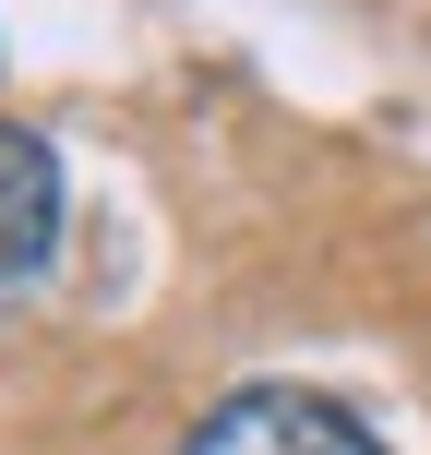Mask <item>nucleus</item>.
<instances>
[{"mask_svg":"<svg viewBox=\"0 0 431 455\" xmlns=\"http://www.w3.org/2000/svg\"><path fill=\"white\" fill-rule=\"evenodd\" d=\"M180 455H384L360 432V419L336 408V395H299V384H251V395H227V408L192 432Z\"/></svg>","mask_w":431,"mask_h":455,"instance_id":"nucleus-1","label":"nucleus"},{"mask_svg":"<svg viewBox=\"0 0 431 455\" xmlns=\"http://www.w3.org/2000/svg\"><path fill=\"white\" fill-rule=\"evenodd\" d=\"M60 251V156L0 120V299H24Z\"/></svg>","mask_w":431,"mask_h":455,"instance_id":"nucleus-2","label":"nucleus"}]
</instances>
